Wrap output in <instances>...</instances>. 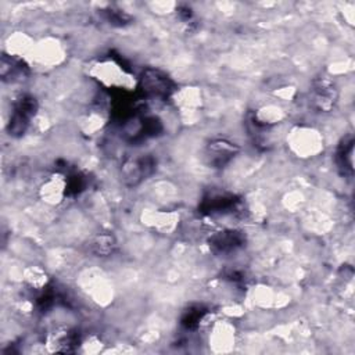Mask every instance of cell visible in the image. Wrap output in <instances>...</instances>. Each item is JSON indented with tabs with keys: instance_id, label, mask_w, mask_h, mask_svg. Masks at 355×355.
Returning <instances> with one entry per match:
<instances>
[{
	"instance_id": "cell-1",
	"label": "cell",
	"mask_w": 355,
	"mask_h": 355,
	"mask_svg": "<svg viewBox=\"0 0 355 355\" xmlns=\"http://www.w3.org/2000/svg\"><path fill=\"white\" fill-rule=\"evenodd\" d=\"M139 86L147 98H166L172 92V82L165 72L157 68H146L140 78Z\"/></svg>"
},
{
	"instance_id": "cell-2",
	"label": "cell",
	"mask_w": 355,
	"mask_h": 355,
	"mask_svg": "<svg viewBox=\"0 0 355 355\" xmlns=\"http://www.w3.org/2000/svg\"><path fill=\"white\" fill-rule=\"evenodd\" d=\"M155 169V159L148 154L133 155L121 166V176L128 186H137Z\"/></svg>"
},
{
	"instance_id": "cell-3",
	"label": "cell",
	"mask_w": 355,
	"mask_h": 355,
	"mask_svg": "<svg viewBox=\"0 0 355 355\" xmlns=\"http://www.w3.org/2000/svg\"><path fill=\"white\" fill-rule=\"evenodd\" d=\"M239 153V146L225 137L211 140L205 147V159L214 168H222Z\"/></svg>"
},
{
	"instance_id": "cell-4",
	"label": "cell",
	"mask_w": 355,
	"mask_h": 355,
	"mask_svg": "<svg viewBox=\"0 0 355 355\" xmlns=\"http://www.w3.org/2000/svg\"><path fill=\"white\" fill-rule=\"evenodd\" d=\"M309 101L320 112H329L337 101V90L329 79H320L313 83Z\"/></svg>"
},
{
	"instance_id": "cell-5",
	"label": "cell",
	"mask_w": 355,
	"mask_h": 355,
	"mask_svg": "<svg viewBox=\"0 0 355 355\" xmlns=\"http://www.w3.org/2000/svg\"><path fill=\"white\" fill-rule=\"evenodd\" d=\"M293 133L294 135L291 136V147L298 155L302 154L304 157H311L320 151L322 141L318 136V132H315L313 129L300 128Z\"/></svg>"
},
{
	"instance_id": "cell-6",
	"label": "cell",
	"mask_w": 355,
	"mask_h": 355,
	"mask_svg": "<svg viewBox=\"0 0 355 355\" xmlns=\"http://www.w3.org/2000/svg\"><path fill=\"white\" fill-rule=\"evenodd\" d=\"M244 244V236L241 232L233 229H225L216 232L209 239V245L215 252L219 254H230L234 252Z\"/></svg>"
},
{
	"instance_id": "cell-7",
	"label": "cell",
	"mask_w": 355,
	"mask_h": 355,
	"mask_svg": "<svg viewBox=\"0 0 355 355\" xmlns=\"http://www.w3.org/2000/svg\"><path fill=\"white\" fill-rule=\"evenodd\" d=\"M115 247H116V240H115V237H114L111 233H105V232L96 234V236L90 240V243H89V250H90L94 255H97V257H100V258H103V257H110V255L114 252Z\"/></svg>"
},
{
	"instance_id": "cell-8",
	"label": "cell",
	"mask_w": 355,
	"mask_h": 355,
	"mask_svg": "<svg viewBox=\"0 0 355 355\" xmlns=\"http://www.w3.org/2000/svg\"><path fill=\"white\" fill-rule=\"evenodd\" d=\"M212 340L214 345L219 347V349L225 351L234 343V334H233V327L227 324L226 322L222 324H216L212 329Z\"/></svg>"
},
{
	"instance_id": "cell-9",
	"label": "cell",
	"mask_w": 355,
	"mask_h": 355,
	"mask_svg": "<svg viewBox=\"0 0 355 355\" xmlns=\"http://www.w3.org/2000/svg\"><path fill=\"white\" fill-rule=\"evenodd\" d=\"M352 154H354V140L351 136L343 139V143L337 151V162L343 168L344 173H352Z\"/></svg>"
}]
</instances>
